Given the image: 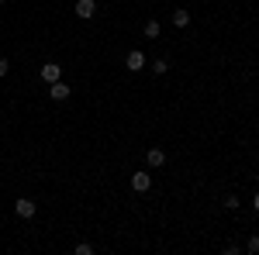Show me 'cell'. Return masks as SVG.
Listing matches in <instances>:
<instances>
[{
  "label": "cell",
  "instance_id": "obj_1",
  "mask_svg": "<svg viewBox=\"0 0 259 255\" xmlns=\"http://www.w3.org/2000/svg\"><path fill=\"white\" fill-rule=\"evenodd\" d=\"M145 66H149V59H145V52H139V48H132V52L124 56V69H128V73H142Z\"/></svg>",
  "mask_w": 259,
  "mask_h": 255
},
{
  "label": "cell",
  "instance_id": "obj_2",
  "mask_svg": "<svg viewBox=\"0 0 259 255\" xmlns=\"http://www.w3.org/2000/svg\"><path fill=\"white\" fill-rule=\"evenodd\" d=\"M35 211H38V203H35V200H28V196L14 200V214L24 217V221H31V217H35Z\"/></svg>",
  "mask_w": 259,
  "mask_h": 255
},
{
  "label": "cell",
  "instance_id": "obj_3",
  "mask_svg": "<svg viewBox=\"0 0 259 255\" xmlns=\"http://www.w3.org/2000/svg\"><path fill=\"white\" fill-rule=\"evenodd\" d=\"M73 11H76V18H80V21H90L94 14H97V4H94V0H76Z\"/></svg>",
  "mask_w": 259,
  "mask_h": 255
},
{
  "label": "cell",
  "instance_id": "obj_4",
  "mask_svg": "<svg viewBox=\"0 0 259 255\" xmlns=\"http://www.w3.org/2000/svg\"><path fill=\"white\" fill-rule=\"evenodd\" d=\"M69 93H73V90H69V86H66L62 79L49 83V97H52V100H69Z\"/></svg>",
  "mask_w": 259,
  "mask_h": 255
},
{
  "label": "cell",
  "instance_id": "obj_5",
  "mask_svg": "<svg viewBox=\"0 0 259 255\" xmlns=\"http://www.w3.org/2000/svg\"><path fill=\"white\" fill-rule=\"evenodd\" d=\"M41 79H45V83H56V79H62V66H56V62H45V66H41Z\"/></svg>",
  "mask_w": 259,
  "mask_h": 255
},
{
  "label": "cell",
  "instance_id": "obj_6",
  "mask_svg": "<svg viewBox=\"0 0 259 255\" xmlns=\"http://www.w3.org/2000/svg\"><path fill=\"white\" fill-rule=\"evenodd\" d=\"M149 186H152V176H149V173H135V176H132V190H135V193H145Z\"/></svg>",
  "mask_w": 259,
  "mask_h": 255
},
{
  "label": "cell",
  "instance_id": "obj_7",
  "mask_svg": "<svg viewBox=\"0 0 259 255\" xmlns=\"http://www.w3.org/2000/svg\"><path fill=\"white\" fill-rule=\"evenodd\" d=\"M145 162H149L152 169H159V166H166V152H162V148H149V152H145Z\"/></svg>",
  "mask_w": 259,
  "mask_h": 255
},
{
  "label": "cell",
  "instance_id": "obj_8",
  "mask_svg": "<svg viewBox=\"0 0 259 255\" xmlns=\"http://www.w3.org/2000/svg\"><path fill=\"white\" fill-rule=\"evenodd\" d=\"M142 35H145V38H159V35H162V24H159V21H145Z\"/></svg>",
  "mask_w": 259,
  "mask_h": 255
},
{
  "label": "cell",
  "instance_id": "obj_9",
  "mask_svg": "<svg viewBox=\"0 0 259 255\" xmlns=\"http://www.w3.org/2000/svg\"><path fill=\"white\" fill-rule=\"evenodd\" d=\"M173 24H177V28H187V24H190V11L177 7V11H173Z\"/></svg>",
  "mask_w": 259,
  "mask_h": 255
},
{
  "label": "cell",
  "instance_id": "obj_10",
  "mask_svg": "<svg viewBox=\"0 0 259 255\" xmlns=\"http://www.w3.org/2000/svg\"><path fill=\"white\" fill-rule=\"evenodd\" d=\"M166 69H169V62H166V59H156V62H152V73H156V76H166Z\"/></svg>",
  "mask_w": 259,
  "mask_h": 255
},
{
  "label": "cell",
  "instance_id": "obj_11",
  "mask_svg": "<svg viewBox=\"0 0 259 255\" xmlns=\"http://www.w3.org/2000/svg\"><path fill=\"white\" fill-rule=\"evenodd\" d=\"M225 207H228V211H239V196L228 193V196H225Z\"/></svg>",
  "mask_w": 259,
  "mask_h": 255
},
{
  "label": "cell",
  "instance_id": "obj_12",
  "mask_svg": "<svg viewBox=\"0 0 259 255\" xmlns=\"http://www.w3.org/2000/svg\"><path fill=\"white\" fill-rule=\"evenodd\" d=\"M252 255H259V235H249V245H245Z\"/></svg>",
  "mask_w": 259,
  "mask_h": 255
},
{
  "label": "cell",
  "instance_id": "obj_13",
  "mask_svg": "<svg viewBox=\"0 0 259 255\" xmlns=\"http://www.w3.org/2000/svg\"><path fill=\"white\" fill-rule=\"evenodd\" d=\"M94 252V245H87V241H80V245H76V255H90Z\"/></svg>",
  "mask_w": 259,
  "mask_h": 255
},
{
  "label": "cell",
  "instance_id": "obj_14",
  "mask_svg": "<svg viewBox=\"0 0 259 255\" xmlns=\"http://www.w3.org/2000/svg\"><path fill=\"white\" fill-rule=\"evenodd\" d=\"M7 73H11V62H7V59H0V76H7Z\"/></svg>",
  "mask_w": 259,
  "mask_h": 255
},
{
  "label": "cell",
  "instance_id": "obj_15",
  "mask_svg": "<svg viewBox=\"0 0 259 255\" xmlns=\"http://www.w3.org/2000/svg\"><path fill=\"white\" fill-rule=\"evenodd\" d=\"M252 207H256V211H259V193H256V196H252Z\"/></svg>",
  "mask_w": 259,
  "mask_h": 255
},
{
  "label": "cell",
  "instance_id": "obj_16",
  "mask_svg": "<svg viewBox=\"0 0 259 255\" xmlns=\"http://www.w3.org/2000/svg\"><path fill=\"white\" fill-rule=\"evenodd\" d=\"M0 4H4V0H0Z\"/></svg>",
  "mask_w": 259,
  "mask_h": 255
}]
</instances>
